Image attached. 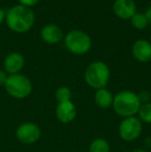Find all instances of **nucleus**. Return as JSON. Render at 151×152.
Listing matches in <instances>:
<instances>
[{
  "instance_id": "obj_1",
  "label": "nucleus",
  "mask_w": 151,
  "mask_h": 152,
  "mask_svg": "<svg viewBox=\"0 0 151 152\" xmlns=\"http://www.w3.org/2000/svg\"><path fill=\"white\" fill-rule=\"evenodd\" d=\"M34 12L30 7L24 5H15L7 10L5 22L10 30L17 33H25L32 28L34 24Z\"/></svg>"
},
{
  "instance_id": "obj_2",
  "label": "nucleus",
  "mask_w": 151,
  "mask_h": 152,
  "mask_svg": "<svg viewBox=\"0 0 151 152\" xmlns=\"http://www.w3.org/2000/svg\"><path fill=\"white\" fill-rule=\"evenodd\" d=\"M140 106L141 102L137 93L131 90H122L114 96L112 108L118 116L127 118L136 116Z\"/></svg>"
},
{
  "instance_id": "obj_3",
  "label": "nucleus",
  "mask_w": 151,
  "mask_h": 152,
  "mask_svg": "<svg viewBox=\"0 0 151 152\" xmlns=\"http://www.w3.org/2000/svg\"><path fill=\"white\" fill-rule=\"evenodd\" d=\"M86 84L93 89L106 88L110 80V68L105 62L94 61L87 66L84 74Z\"/></svg>"
},
{
  "instance_id": "obj_4",
  "label": "nucleus",
  "mask_w": 151,
  "mask_h": 152,
  "mask_svg": "<svg viewBox=\"0 0 151 152\" xmlns=\"http://www.w3.org/2000/svg\"><path fill=\"white\" fill-rule=\"evenodd\" d=\"M4 88L12 97L23 99L30 95L32 92V83L24 75H8Z\"/></svg>"
},
{
  "instance_id": "obj_5",
  "label": "nucleus",
  "mask_w": 151,
  "mask_h": 152,
  "mask_svg": "<svg viewBox=\"0 0 151 152\" xmlns=\"http://www.w3.org/2000/svg\"><path fill=\"white\" fill-rule=\"evenodd\" d=\"M65 48L76 55H83L91 48V38L82 30H71L64 37Z\"/></svg>"
},
{
  "instance_id": "obj_6",
  "label": "nucleus",
  "mask_w": 151,
  "mask_h": 152,
  "mask_svg": "<svg viewBox=\"0 0 151 152\" xmlns=\"http://www.w3.org/2000/svg\"><path fill=\"white\" fill-rule=\"evenodd\" d=\"M143 123L138 117H127L123 118L118 127L119 137L125 142L136 141L142 134Z\"/></svg>"
},
{
  "instance_id": "obj_7",
  "label": "nucleus",
  "mask_w": 151,
  "mask_h": 152,
  "mask_svg": "<svg viewBox=\"0 0 151 152\" xmlns=\"http://www.w3.org/2000/svg\"><path fill=\"white\" fill-rule=\"evenodd\" d=\"M16 137L22 144L31 145L36 143L42 137V130L34 122H24L16 130Z\"/></svg>"
},
{
  "instance_id": "obj_8",
  "label": "nucleus",
  "mask_w": 151,
  "mask_h": 152,
  "mask_svg": "<svg viewBox=\"0 0 151 152\" xmlns=\"http://www.w3.org/2000/svg\"><path fill=\"white\" fill-rule=\"evenodd\" d=\"M55 114H56V118L61 123L66 124L75 120L77 117V108L71 100L58 102Z\"/></svg>"
},
{
  "instance_id": "obj_9",
  "label": "nucleus",
  "mask_w": 151,
  "mask_h": 152,
  "mask_svg": "<svg viewBox=\"0 0 151 152\" xmlns=\"http://www.w3.org/2000/svg\"><path fill=\"white\" fill-rule=\"evenodd\" d=\"M136 2L133 0H115L113 4L114 12L122 20L131 19L136 14Z\"/></svg>"
},
{
  "instance_id": "obj_10",
  "label": "nucleus",
  "mask_w": 151,
  "mask_h": 152,
  "mask_svg": "<svg viewBox=\"0 0 151 152\" xmlns=\"http://www.w3.org/2000/svg\"><path fill=\"white\" fill-rule=\"evenodd\" d=\"M25 65L24 57L20 53H10L5 57L3 62L4 72L9 75H16L20 74V72L23 69Z\"/></svg>"
},
{
  "instance_id": "obj_11",
  "label": "nucleus",
  "mask_w": 151,
  "mask_h": 152,
  "mask_svg": "<svg viewBox=\"0 0 151 152\" xmlns=\"http://www.w3.org/2000/svg\"><path fill=\"white\" fill-rule=\"evenodd\" d=\"M133 56L140 62L151 61V42L145 39H138L133 45Z\"/></svg>"
},
{
  "instance_id": "obj_12",
  "label": "nucleus",
  "mask_w": 151,
  "mask_h": 152,
  "mask_svg": "<svg viewBox=\"0 0 151 152\" xmlns=\"http://www.w3.org/2000/svg\"><path fill=\"white\" fill-rule=\"evenodd\" d=\"M40 36L42 40L47 44L54 45L59 42L63 37L62 30L59 28L57 25L54 24H48L44 26L40 31Z\"/></svg>"
},
{
  "instance_id": "obj_13",
  "label": "nucleus",
  "mask_w": 151,
  "mask_h": 152,
  "mask_svg": "<svg viewBox=\"0 0 151 152\" xmlns=\"http://www.w3.org/2000/svg\"><path fill=\"white\" fill-rule=\"evenodd\" d=\"M114 96L107 88L97 89L94 93V102L101 109H109L113 104Z\"/></svg>"
},
{
  "instance_id": "obj_14",
  "label": "nucleus",
  "mask_w": 151,
  "mask_h": 152,
  "mask_svg": "<svg viewBox=\"0 0 151 152\" xmlns=\"http://www.w3.org/2000/svg\"><path fill=\"white\" fill-rule=\"evenodd\" d=\"M111 147L106 139L97 138L90 143L89 152H110Z\"/></svg>"
},
{
  "instance_id": "obj_15",
  "label": "nucleus",
  "mask_w": 151,
  "mask_h": 152,
  "mask_svg": "<svg viewBox=\"0 0 151 152\" xmlns=\"http://www.w3.org/2000/svg\"><path fill=\"white\" fill-rule=\"evenodd\" d=\"M138 118L142 123L151 124V102L146 104H141L138 111Z\"/></svg>"
},
{
  "instance_id": "obj_16",
  "label": "nucleus",
  "mask_w": 151,
  "mask_h": 152,
  "mask_svg": "<svg viewBox=\"0 0 151 152\" xmlns=\"http://www.w3.org/2000/svg\"><path fill=\"white\" fill-rule=\"evenodd\" d=\"M131 22L133 28L139 29V30H142V29L146 28L147 25L149 24L145 14H142V12H136L131 18Z\"/></svg>"
},
{
  "instance_id": "obj_17",
  "label": "nucleus",
  "mask_w": 151,
  "mask_h": 152,
  "mask_svg": "<svg viewBox=\"0 0 151 152\" xmlns=\"http://www.w3.org/2000/svg\"><path fill=\"white\" fill-rule=\"evenodd\" d=\"M71 90L66 86H61L55 92V97H56L57 102H67V100H71Z\"/></svg>"
},
{
  "instance_id": "obj_18",
  "label": "nucleus",
  "mask_w": 151,
  "mask_h": 152,
  "mask_svg": "<svg viewBox=\"0 0 151 152\" xmlns=\"http://www.w3.org/2000/svg\"><path fill=\"white\" fill-rule=\"evenodd\" d=\"M141 104H146V102H150L151 100V93L149 91H141L138 94Z\"/></svg>"
},
{
  "instance_id": "obj_19",
  "label": "nucleus",
  "mask_w": 151,
  "mask_h": 152,
  "mask_svg": "<svg viewBox=\"0 0 151 152\" xmlns=\"http://www.w3.org/2000/svg\"><path fill=\"white\" fill-rule=\"evenodd\" d=\"M39 0H19V2L21 3V5L27 6V7H30V6H33L37 3Z\"/></svg>"
},
{
  "instance_id": "obj_20",
  "label": "nucleus",
  "mask_w": 151,
  "mask_h": 152,
  "mask_svg": "<svg viewBox=\"0 0 151 152\" xmlns=\"http://www.w3.org/2000/svg\"><path fill=\"white\" fill-rule=\"evenodd\" d=\"M6 79H7V74L4 70L0 69V86H4V84L6 82Z\"/></svg>"
},
{
  "instance_id": "obj_21",
  "label": "nucleus",
  "mask_w": 151,
  "mask_h": 152,
  "mask_svg": "<svg viewBox=\"0 0 151 152\" xmlns=\"http://www.w3.org/2000/svg\"><path fill=\"white\" fill-rule=\"evenodd\" d=\"M145 16H146V18H147L148 23H150V24H151V5L147 8V10H146Z\"/></svg>"
},
{
  "instance_id": "obj_22",
  "label": "nucleus",
  "mask_w": 151,
  "mask_h": 152,
  "mask_svg": "<svg viewBox=\"0 0 151 152\" xmlns=\"http://www.w3.org/2000/svg\"><path fill=\"white\" fill-rule=\"evenodd\" d=\"M5 16H6V12H4L2 8H0V25L3 23V21L5 20Z\"/></svg>"
},
{
  "instance_id": "obj_23",
  "label": "nucleus",
  "mask_w": 151,
  "mask_h": 152,
  "mask_svg": "<svg viewBox=\"0 0 151 152\" xmlns=\"http://www.w3.org/2000/svg\"><path fill=\"white\" fill-rule=\"evenodd\" d=\"M133 152H148V151H146L145 149H142V148H138V149H135Z\"/></svg>"
},
{
  "instance_id": "obj_24",
  "label": "nucleus",
  "mask_w": 151,
  "mask_h": 152,
  "mask_svg": "<svg viewBox=\"0 0 151 152\" xmlns=\"http://www.w3.org/2000/svg\"><path fill=\"white\" fill-rule=\"evenodd\" d=\"M150 42H151V36H150Z\"/></svg>"
}]
</instances>
